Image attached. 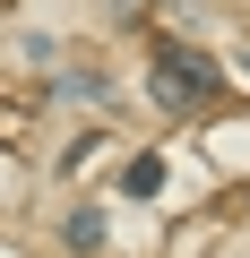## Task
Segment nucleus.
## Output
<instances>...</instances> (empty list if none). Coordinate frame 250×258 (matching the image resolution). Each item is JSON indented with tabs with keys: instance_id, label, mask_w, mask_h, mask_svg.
Segmentation results:
<instances>
[{
	"instance_id": "nucleus-1",
	"label": "nucleus",
	"mask_w": 250,
	"mask_h": 258,
	"mask_svg": "<svg viewBox=\"0 0 250 258\" xmlns=\"http://www.w3.org/2000/svg\"><path fill=\"white\" fill-rule=\"evenodd\" d=\"M147 86H156V103H164V112H190V103L224 95V69H216V60H207L198 43L164 35V43H156V78H147Z\"/></svg>"
},
{
	"instance_id": "nucleus-2",
	"label": "nucleus",
	"mask_w": 250,
	"mask_h": 258,
	"mask_svg": "<svg viewBox=\"0 0 250 258\" xmlns=\"http://www.w3.org/2000/svg\"><path fill=\"white\" fill-rule=\"evenodd\" d=\"M121 189H130V198H156L164 189V155H130V164H121Z\"/></svg>"
},
{
	"instance_id": "nucleus-3",
	"label": "nucleus",
	"mask_w": 250,
	"mask_h": 258,
	"mask_svg": "<svg viewBox=\"0 0 250 258\" xmlns=\"http://www.w3.org/2000/svg\"><path fill=\"white\" fill-rule=\"evenodd\" d=\"M69 249H104V215H95V207L69 215Z\"/></svg>"
}]
</instances>
